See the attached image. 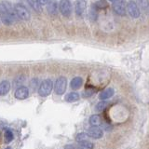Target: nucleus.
I'll return each mask as SVG.
<instances>
[{
	"mask_svg": "<svg viewBox=\"0 0 149 149\" xmlns=\"http://www.w3.org/2000/svg\"><path fill=\"white\" fill-rule=\"evenodd\" d=\"M83 84V79L82 77H74L72 80H71V83H70V86L73 88V90H78L79 88L82 86Z\"/></svg>",
	"mask_w": 149,
	"mask_h": 149,
	"instance_id": "nucleus-14",
	"label": "nucleus"
},
{
	"mask_svg": "<svg viewBox=\"0 0 149 149\" xmlns=\"http://www.w3.org/2000/svg\"><path fill=\"white\" fill-rule=\"evenodd\" d=\"M109 1H111V2H113V1H114V0H109Z\"/></svg>",
	"mask_w": 149,
	"mask_h": 149,
	"instance_id": "nucleus-28",
	"label": "nucleus"
},
{
	"mask_svg": "<svg viewBox=\"0 0 149 149\" xmlns=\"http://www.w3.org/2000/svg\"><path fill=\"white\" fill-rule=\"evenodd\" d=\"M94 5L97 8H100V9H104L107 7V3L105 0H99V1L96 2Z\"/></svg>",
	"mask_w": 149,
	"mask_h": 149,
	"instance_id": "nucleus-23",
	"label": "nucleus"
},
{
	"mask_svg": "<svg viewBox=\"0 0 149 149\" xmlns=\"http://www.w3.org/2000/svg\"><path fill=\"white\" fill-rule=\"evenodd\" d=\"M94 91H95V90L94 88H91V90H86L85 91V92L83 93V96H85V97H90V96H91L93 93H94Z\"/></svg>",
	"mask_w": 149,
	"mask_h": 149,
	"instance_id": "nucleus-25",
	"label": "nucleus"
},
{
	"mask_svg": "<svg viewBox=\"0 0 149 149\" xmlns=\"http://www.w3.org/2000/svg\"><path fill=\"white\" fill-rule=\"evenodd\" d=\"M10 90V83L8 80H3L0 82V96L7 95Z\"/></svg>",
	"mask_w": 149,
	"mask_h": 149,
	"instance_id": "nucleus-12",
	"label": "nucleus"
},
{
	"mask_svg": "<svg viewBox=\"0 0 149 149\" xmlns=\"http://www.w3.org/2000/svg\"><path fill=\"white\" fill-rule=\"evenodd\" d=\"M78 147L79 148H93L94 146L91 143L87 141V140H82V141H78Z\"/></svg>",
	"mask_w": 149,
	"mask_h": 149,
	"instance_id": "nucleus-19",
	"label": "nucleus"
},
{
	"mask_svg": "<svg viewBox=\"0 0 149 149\" xmlns=\"http://www.w3.org/2000/svg\"><path fill=\"white\" fill-rule=\"evenodd\" d=\"M14 9H15L16 15L18 19H20L22 21H29L30 20V12L29 10L23 6L21 3H17L14 5Z\"/></svg>",
	"mask_w": 149,
	"mask_h": 149,
	"instance_id": "nucleus-1",
	"label": "nucleus"
},
{
	"mask_svg": "<svg viewBox=\"0 0 149 149\" xmlns=\"http://www.w3.org/2000/svg\"><path fill=\"white\" fill-rule=\"evenodd\" d=\"M139 8H142L143 11L148 10V0H137V3Z\"/></svg>",
	"mask_w": 149,
	"mask_h": 149,
	"instance_id": "nucleus-21",
	"label": "nucleus"
},
{
	"mask_svg": "<svg viewBox=\"0 0 149 149\" xmlns=\"http://www.w3.org/2000/svg\"><path fill=\"white\" fill-rule=\"evenodd\" d=\"M102 123V119L99 115H92L90 118V124L92 126H100Z\"/></svg>",
	"mask_w": 149,
	"mask_h": 149,
	"instance_id": "nucleus-15",
	"label": "nucleus"
},
{
	"mask_svg": "<svg viewBox=\"0 0 149 149\" xmlns=\"http://www.w3.org/2000/svg\"><path fill=\"white\" fill-rule=\"evenodd\" d=\"M107 105H108V102H104V100H102V102H98V104H96V106H95V111L96 112H102L107 107Z\"/></svg>",
	"mask_w": 149,
	"mask_h": 149,
	"instance_id": "nucleus-20",
	"label": "nucleus"
},
{
	"mask_svg": "<svg viewBox=\"0 0 149 149\" xmlns=\"http://www.w3.org/2000/svg\"><path fill=\"white\" fill-rule=\"evenodd\" d=\"M104 135V132L99 126H92L88 130V136L92 139H100Z\"/></svg>",
	"mask_w": 149,
	"mask_h": 149,
	"instance_id": "nucleus-8",
	"label": "nucleus"
},
{
	"mask_svg": "<svg viewBox=\"0 0 149 149\" xmlns=\"http://www.w3.org/2000/svg\"><path fill=\"white\" fill-rule=\"evenodd\" d=\"M97 8L95 7V5H92L91 8L90 9V12H88V19L91 22H96L98 19V12H97Z\"/></svg>",
	"mask_w": 149,
	"mask_h": 149,
	"instance_id": "nucleus-16",
	"label": "nucleus"
},
{
	"mask_svg": "<svg viewBox=\"0 0 149 149\" xmlns=\"http://www.w3.org/2000/svg\"><path fill=\"white\" fill-rule=\"evenodd\" d=\"M30 6L34 8V10L36 12H41L42 11V6L39 3V0H27Z\"/></svg>",
	"mask_w": 149,
	"mask_h": 149,
	"instance_id": "nucleus-17",
	"label": "nucleus"
},
{
	"mask_svg": "<svg viewBox=\"0 0 149 149\" xmlns=\"http://www.w3.org/2000/svg\"><path fill=\"white\" fill-rule=\"evenodd\" d=\"M53 88V83L50 79H46L40 84V87L38 88V94L42 97L49 96Z\"/></svg>",
	"mask_w": 149,
	"mask_h": 149,
	"instance_id": "nucleus-3",
	"label": "nucleus"
},
{
	"mask_svg": "<svg viewBox=\"0 0 149 149\" xmlns=\"http://www.w3.org/2000/svg\"><path fill=\"white\" fill-rule=\"evenodd\" d=\"M79 100V94L77 92H70L65 96V101L69 102H73Z\"/></svg>",
	"mask_w": 149,
	"mask_h": 149,
	"instance_id": "nucleus-18",
	"label": "nucleus"
},
{
	"mask_svg": "<svg viewBox=\"0 0 149 149\" xmlns=\"http://www.w3.org/2000/svg\"><path fill=\"white\" fill-rule=\"evenodd\" d=\"M86 7H87V3L85 0H77L76 2V9H74L77 15L79 17H82L84 12H85Z\"/></svg>",
	"mask_w": 149,
	"mask_h": 149,
	"instance_id": "nucleus-10",
	"label": "nucleus"
},
{
	"mask_svg": "<svg viewBox=\"0 0 149 149\" xmlns=\"http://www.w3.org/2000/svg\"><path fill=\"white\" fill-rule=\"evenodd\" d=\"M14 96L18 100H24L29 96V90L26 87L21 86L16 90L15 93H14Z\"/></svg>",
	"mask_w": 149,
	"mask_h": 149,
	"instance_id": "nucleus-9",
	"label": "nucleus"
},
{
	"mask_svg": "<svg viewBox=\"0 0 149 149\" xmlns=\"http://www.w3.org/2000/svg\"><path fill=\"white\" fill-rule=\"evenodd\" d=\"M114 93H115L114 88H105L104 91H102L99 94V99L100 100H107L113 96Z\"/></svg>",
	"mask_w": 149,
	"mask_h": 149,
	"instance_id": "nucleus-13",
	"label": "nucleus"
},
{
	"mask_svg": "<svg viewBox=\"0 0 149 149\" xmlns=\"http://www.w3.org/2000/svg\"><path fill=\"white\" fill-rule=\"evenodd\" d=\"M67 79L64 77H60L57 78L54 84V92L57 95H63L66 91Z\"/></svg>",
	"mask_w": 149,
	"mask_h": 149,
	"instance_id": "nucleus-2",
	"label": "nucleus"
},
{
	"mask_svg": "<svg viewBox=\"0 0 149 149\" xmlns=\"http://www.w3.org/2000/svg\"><path fill=\"white\" fill-rule=\"evenodd\" d=\"M59 9L64 17H69L72 12V5L70 0H61L59 4Z\"/></svg>",
	"mask_w": 149,
	"mask_h": 149,
	"instance_id": "nucleus-7",
	"label": "nucleus"
},
{
	"mask_svg": "<svg viewBox=\"0 0 149 149\" xmlns=\"http://www.w3.org/2000/svg\"><path fill=\"white\" fill-rule=\"evenodd\" d=\"M23 80H24V77H19V78H17L15 80V85L19 86L20 84H22L23 82Z\"/></svg>",
	"mask_w": 149,
	"mask_h": 149,
	"instance_id": "nucleus-26",
	"label": "nucleus"
},
{
	"mask_svg": "<svg viewBox=\"0 0 149 149\" xmlns=\"http://www.w3.org/2000/svg\"><path fill=\"white\" fill-rule=\"evenodd\" d=\"M0 19H1V22L5 25H11L14 22L11 15L1 3H0Z\"/></svg>",
	"mask_w": 149,
	"mask_h": 149,
	"instance_id": "nucleus-6",
	"label": "nucleus"
},
{
	"mask_svg": "<svg viewBox=\"0 0 149 149\" xmlns=\"http://www.w3.org/2000/svg\"><path fill=\"white\" fill-rule=\"evenodd\" d=\"M87 137H88V134L81 132V133H78L77 135L76 139L77 140V141H82V140H87Z\"/></svg>",
	"mask_w": 149,
	"mask_h": 149,
	"instance_id": "nucleus-24",
	"label": "nucleus"
},
{
	"mask_svg": "<svg viewBox=\"0 0 149 149\" xmlns=\"http://www.w3.org/2000/svg\"><path fill=\"white\" fill-rule=\"evenodd\" d=\"M126 8L128 9L129 15L133 19H137L140 17V15H141V11H140L138 5L136 4V2L133 1V0H130L127 4Z\"/></svg>",
	"mask_w": 149,
	"mask_h": 149,
	"instance_id": "nucleus-5",
	"label": "nucleus"
},
{
	"mask_svg": "<svg viewBox=\"0 0 149 149\" xmlns=\"http://www.w3.org/2000/svg\"><path fill=\"white\" fill-rule=\"evenodd\" d=\"M14 136H13V133L10 130H7L6 132H5V134H4V139H5V142L6 143H10L12 140H13Z\"/></svg>",
	"mask_w": 149,
	"mask_h": 149,
	"instance_id": "nucleus-22",
	"label": "nucleus"
},
{
	"mask_svg": "<svg viewBox=\"0 0 149 149\" xmlns=\"http://www.w3.org/2000/svg\"><path fill=\"white\" fill-rule=\"evenodd\" d=\"M0 135H1V133H0Z\"/></svg>",
	"mask_w": 149,
	"mask_h": 149,
	"instance_id": "nucleus-29",
	"label": "nucleus"
},
{
	"mask_svg": "<svg viewBox=\"0 0 149 149\" xmlns=\"http://www.w3.org/2000/svg\"><path fill=\"white\" fill-rule=\"evenodd\" d=\"M47 10H48L49 14L51 16H55L58 12V6L56 0H49V2L47 5Z\"/></svg>",
	"mask_w": 149,
	"mask_h": 149,
	"instance_id": "nucleus-11",
	"label": "nucleus"
},
{
	"mask_svg": "<svg viewBox=\"0 0 149 149\" xmlns=\"http://www.w3.org/2000/svg\"><path fill=\"white\" fill-rule=\"evenodd\" d=\"M127 3L126 0H114L113 1V10L119 16H125L127 10Z\"/></svg>",
	"mask_w": 149,
	"mask_h": 149,
	"instance_id": "nucleus-4",
	"label": "nucleus"
},
{
	"mask_svg": "<svg viewBox=\"0 0 149 149\" xmlns=\"http://www.w3.org/2000/svg\"><path fill=\"white\" fill-rule=\"evenodd\" d=\"M49 2V0H39V3L41 6H47Z\"/></svg>",
	"mask_w": 149,
	"mask_h": 149,
	"instance_id": "nucleus-27",
	"label": "nucleus"
}]
</instances>
